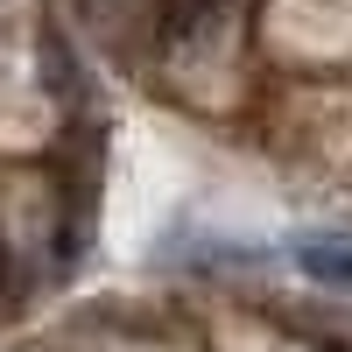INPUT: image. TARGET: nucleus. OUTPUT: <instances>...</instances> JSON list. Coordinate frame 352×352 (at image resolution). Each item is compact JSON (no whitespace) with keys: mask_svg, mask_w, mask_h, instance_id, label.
Wrapping results in <instances>:
<instances>
[{"mask_svg":"<svg viewBox=\"0 0 352 352\" xmlns=\"http://www.w3.org/2000/svg\"><path fill=\"white\" fill-rule=\"evenodd\" d=\"M219 21H226L219 0H162L155 36H162V50H176V56H197L204 43L219 36Z\"/></svg>","mask_w":352,"mask_h":352,"instance_id":"1","label":"nucleus"},{"mask_svg":"<svg viewBox=\"0 0 352 352\" xmlns=\"http://www.w3.org/2000/svg\"><path fill=\"white\" fill-rule=\"evenodd\" d=\"M303 275L310 282H324V289H345V296H352V247H331V240H310L303 254Z\"/></svg>","mask_w":352,"mask_h":352,"instance_id":"2","label":"nucleus"}]
</instances>
